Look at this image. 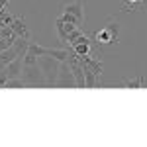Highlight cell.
Masks as SVG:
<instances>
[{"label":"cell","instance_id":"cell-12","mask_svg":"<svg viewBox=\"0 0 147 147\" xmlns=\"http://www.w3.org/2000/svg\"><path fill=\"white\" fill-rule=\"evenodd\" d=\"M71 49H73L77 55H90V53H92V43H90V41L75 43V45H71Z\"/></svg>","mask_w":147,"mask_h":147},{"label":"cell","instance_id":"cell-7","mask_svg":"<svg viewBox=\"0 0 147 147\" xmlns=\"http://www.w3.org/2000/svg\"><path fill=\"white\" fill-rule=\"evenodd\" d=\"M12 30L16 32V35H20V37H26V39H30V30H28V24H26V18H20V16H14V20H12Z\"/></svg>","mask_w":147,"mask_h":147},{"label":"cell","instance_id":"cell-3","mask_svg":"<svg viewBox=\"0 0 147 147\" xmlns=\"http://www.w3.org/2000/svg\"><path fill=\"white\" fill-rule=\"evenodd\" d=\"M57 88H77V79H75V73L67 61L61 63L59 69V79H57Z\"/></svg>","mask_w":147,"mask_h":147},{"label":"cell","instance_id":"cell-18","mask_svg":"<svg viewBox=\"0 0 147 147\" xmlns=\"http://www.w3.org/2000/svg\"><path fill=\"white\" fill-rule=\"evenodd\" d=\"M14 45V39H4V37H0V53L4 51V49H8V47Z\"/></svg>","mask_w":147,"mask_h":147},{"label":"cell","instance_id":"cell-6","mask_svg":"<svg viewBox=\"0 0 147 147\" xmlns=\"http://www.w3.org/2000/svg\"><path fill=\"white\" fill-rule=\"evenodd\" d=\"M55 28H57V34H59V39H61L63 43H67L69 34H71L77 26H75V24H69V22H63L61 18H57L55 20Z\"/></svg>","mask_w":147,"mask_h":147},{"label":"cell","instance_id":"cell-9","mask_svg":"<svg viewBox=\"0 0 147 147\" xmlns=\"http://www.w3.org/2000/svg\"><path fill=\"white\" fill-rule=\"evenodd\" d=\"M124 86L125 88H147V77L137 75L134 79H127V80H124Z\"/></svg>","mask_w":147,"mask_h":147},{"label":"cell","instance_id":"cell-1","mask_svg":"<svg viewBox=\"0 0 147 147\" xmlns=\"http://www.w3.org/2000/svg\"><path fill=\"white\" fill-rule=\"evenodd\" d=\"M37 65L43 71V77L47 80V86H57V79H59V69H61V61H57L51 55H41L37 57Z\"/></svg>","mask_w":147,"mask_h":147},{"label":"cell","instance_id":"cell-5","mask_svg":"<svg viewBox=\"0 0 147 147\" xmlns=\"http://www.w3.org/2000/svg\"><path fill=\"white\" fill-rule=\"evenodd\" d=\"M63 12H67V14H71V16L79 18V22L84 24V6H82V2H80V0H75V2H69V4H65Z\"/></svg>","mask_w":147,"mask_h":147},{"label":"cell","instance_id":"cell-2","mask_svg":"<svg viewBox=\"0 0 147 147\" xmlns=\"http://www.w3.org/2000/svg\"><path fill=\"white\" fill-rule=\"evenodd\" d=\"M22 79L28 86H47V80L43 77V71L41 67L35 63V65H24L22 69Z\"/></svg>","mask_w":147,"mask_h":147},{"label":"cell","instance_id":"cell-4","mask_svg":"<svg viewBox=\"0 0 147 147\" xmlns=\"http://www.w3.org/2000/svg\"><path fill=\"white\" fill-rule=\"evenodd\" d=\"M22 69H24V57H16L12 63H8L4 67V73L8 79H20L22 77Z\"/></svg>","mask_w":147,"mask_h":147},{"label":"cell","instance_id":"cell-16","mask_svg":"<svg viewBox=\"0 0 147 147\" xmlns=\"http://www.w3.org/2000/svg\"><path fill=\"white\" fill-rule=\"evenodd\" d=\"M137 6H141V4H139V0H124V2H122L124 12H131L134 8H137Z\"/></svg>","mask_w":147,"mask_h":147},{"label":"cell","instance_id":"cell-13","mask_svg":"<svg viewBox=\"0 0 147 147\" xmlns=\"http://www.w3.org/2000/svg\"><path fill=\"white\" fill-rule=\"evenodd\" d=\"M47 55H51V57H55L57 61H67L69 55H71V49H49L47 51Z\"/></svg>","mask_w":147,"mask_h":147},{"label":"cell","instance_id":"cell-14","mask_svg":"<svg viewBox=\"0 0 147 147\" xmlns=\"http://www.w3.org/2000/svg\"><path fill=\"white\" fill-rule=\"evenodd\" d=\"M28 51H32L34 55L41 57V55H47V51H49V47H43V45H37V43H32L30 41V49Z\"/></svg>","mask_w":147,"mask_h":147},{"label":"cell","instance_id":"cell-17","mask_svg":"<svg viewBox=\"0 0 147 147\" xmlns=\"http://www.w3.org/2000/svg\"><path fill=\"white\" fill-rule=\"evenodd\" d=\"M35 63H37V55H34L32 51H28L24 55V65H35Z\"/></svg>","mask_w":147,"mask_h":147},{"label":"cell","instance_id":"cell-10","mask_svg":"<svg viewBox=\"0 0 147 147\" xmlns=\"http://www.w3.org/2000/svg\"><path fill=\"white\" fill-rule=\"evenodd\" d=\"M14 47H16V51H18V57H24L26 53H28V49H30V39L16 35V39H14Z\"/></svg>","mask_w":147,"mask_h":147},{"label":"cell","instance_id":"cell-15","mask_svg":"<svg viewBox=\"0 0 147 147\" xmlns=\"http://www.w3.org/2000/svg\"><path fill=\"white\" fill-rule=\"evenodd\" d=\"M106 28L110 30V34L114 35V39H116V43L120 41V26L114 22V20H108V24H106Z\"/></svg>","mask_w":147,"mask_h":147},{"label":"cell","instance_id":"cell-8","mask_svg":"<svg viewBox=\"0 0 147 147\" xmlns=\"http://www.w3.org/2000/svg\"><path fill=\"white\" fill-rule=\"evenodd\" d=\"M94 41L98 43V45H112L116 43V39H114V35L110 34V30L104 26L102 30H98L96 34H94Z\"/></svg>","mask_w":147,"mask_h":147},{"label":"cell","instance_id":"cell-11","mask_svg":"<svg viewBox=\"0 0 147 147\" xmlns=\"http://www.w3.org/2000/svg\"><path fill=\"white\" fill-rule=\"evenodd\" d=\"M18 57V51H16V47L12 45V47H8V49H4L2 53H0V65H8V63H12L14 59Z\"/></svg>","mask_w":147,"mask_h":147}]
</instances>
